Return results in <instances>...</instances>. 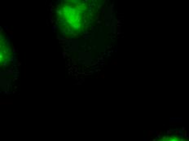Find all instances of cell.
<instances>
[{
	"instance_id": "6da1fadb",
	"label": "cell",
	"mask_w": 189,
	"mask_h": 141,
	"mask_svg": "<svg viewBox=\"0 0 189 141\" xmlns=\"http://www.w3.org/2000/svg\"><path fill=\"white\" fill-rule=\"evenodd\" d=\"M155 141H189V139L178 134H165L159 136Z\"/></svg>"
}]
</instances>
